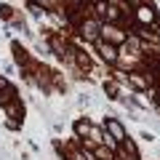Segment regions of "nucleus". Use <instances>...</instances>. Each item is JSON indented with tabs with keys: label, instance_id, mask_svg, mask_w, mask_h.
<instances>
[{
	"label": "nucleus",
	"instance_id": "obj_1",
	"mask_svg": "<svg viewBox=\"0 0 160 160\" xmlns=\"http://www.w3.org/2000/svg\"><path fill=\"white\" fill-rule=\"evenodd\" d=\"M104 128H107V136L112 139V142H118V144L126 142V128H123V123H120V120L107 118V120H104Z\"/></svg>",
	"mask_w": 160,
	"mask_h": 160
},
{
	"label": "nucleus",
	"instance_id": "obj_2",
	"mask_svg": "<svg viewBox=\"0 0 160 160\" xmlns=\"http://www.w3.org/2000/svg\"><path fill=\"white\" fill-rule=\"evenodd\" d=\"M99 32H102V27H99L96 19H86V22L80 24V35H83L86 40H96Z\"/></svg>",
	"mask_w": 160,
	"mask_h": 160
},
{
	"label": "nucleus",
	"instance_id": "obj_3",
	"mask_svg": "<svg viewBox=\"0 0 160 160\" xmlns=\"http://www.w3.org/2000/svg\"><path fill=\"white\" fill-rule=\"evenodd\" d=\"M96 48H99V53H102V59L104 62H118V48L112 46V43H107V40H99L96 43Z\"/></svg>",
	"mask_w": 160,
	"mask_h": 160
},
{
	"label": "nucleus",
	"instance_id": "obj_4",
	"mask_svg": "<svg viewBox=\"0 0 160 160\" xmlns=\"http://www.w3.org/2000/svg\"><path fill=\"white\" fill-rule=\"evenodd\" d=\"M102 35L107 38V43H112V46H115V43H120V40H126V35L120 32L115 24H107V27H102Z\"/></svg>",
	"mask_w": 160,
	"mask_h": 160
},
{
	"label": "nucleus",
	"instance_id": "obj_5",
	"mask_svg": "<svg viewBox=\"0 0 160 160\" xmlns=\"http://www.w3.org/2000/svg\"><path fill=\"white\" fill-rule=\"evenodd\" d=\"M136 19H139L142 24H152L155 19H158V13H155L152 6H139V8H136Z\"/></svg>",
	"mask_w": 160,
	"mask_h": 160
},
{
	"label": "nucleus",
	"instance_id": "obj_6",
	"mask_svg": "<svg viewBox=\"0 0 160 160\" xmlns=\"http://www.w3.org/2000/svg\"><path fill=\"white\" fill-rule=\"evenodd\" d=\"M51 48H53V51H56V56H69V51H67V46H64V43H62V40H59V38H53L51 40Z\"/></svg>",
	"mask_w": 160,
	"mask_h": 160
},
{
	"label": "nucleus",
	"instance_id": "obj_7",
	"mask_svg": "<svg viewBox=\"0 0 160 160\" xmlns=\"http://www.w3.org/2000/svg\"><path fill=\"white\" fill-rule=\"evenodd\" d=\"M88 131H91V123H86V120H78L75 123V133L78 136H88Z\"/></svg>",
	"mask_w": 160,
	"mask_h": 160
},
{
	"label": "nucleus",
	"instance_id": "obj_8",
	"mask_svg": "<svg viewBox=\"0 0 160 160\" xmlns=\"http://www.w3.org/2000/svg\"><path fill=\"white\" fill-rule=\"evenodd\" d=\"M93 155H96L99 160H112V152H109V149H104V147H96V149H93Z\"/></svg>",
	"mask_w": 160,
	"mask_h": 160
},
{
	"label": "nucleus",
	"instance_id": "obj_9",
	"mask_svg": "<svg viewBox=\"0 0 160 160\" xmlns=\"http://www.w3.org/2000/svg\"><path fill=\"white\" fill-rule=\"evenodd\" d=\"M131 83H133L136 88H147V86H149V83H147L144 78H139V72H133V75H131Z\"/></svg>",
	"mask_w": 160,
	"mask_h": 160
},
{
	"label": "nucleus",
	"instance_id": "obj_10",
	"mask_svg": "<svg viewBox=\"0 0 160 160\" xmlns=\"http://www.w3.org/2000/svg\"><path fill=\"white\" fill-rule=\"evenodd\" d=\"M88 136H91L93 142H102V139H104V136H102V131H99V128H93V126H91V131H88Z\"/></svg>",
	"mask_w": 160,
	"mask_h": 160
},
{
	"label": "nucleus",
	"instance_id": "obj_11",
	"mask_svg": "<svg viewBox=\"0 0 160 160\" xmlns=\"http://www.w3.org/2000/svg\"><path fill=\"white\" fill-rule=\"evenodd\" d=\"M8 115H13V118H19V104H16V102H11V104H8Z\"/></svg>",
	"mask_w": 160,
	"mask_h": 160
},
{
	"label": "nucleus",
	"instance_id": "obj_12",
	"mask_svg": "<svg viewBox=\"0 0 160 160\" xmlns=\"http://www.w3.org/2000/svg\"><path fill=\"white\" fill-rule=\"evenodd\" d=\"M67 158H69V160H88V155H83V152H69Z\"/></svg>",
	"mask_w": 160,
	"mask_h": 160
},
{
	"label": "nucleus",
	"instance_id": "obj_13",
	"mask_svg": "<svg viewBox=\"0 0 160 160\" xmlns=\"http://www.w3.org/2000/svg\"><path fill=\"white\" fill-rule=\"evenodd\" d=\"M0 16H3V19H11V8H8V6H0Z\"/></svg>",
	"mask_w": 160,
	"mask_h": 160
},
{
	"label": "nucleus",
	"instance_id": "obj_14",
	"mask_svg": "<svg viewBox=\"0 0 160 160\" xmlns=\"http://www.w3.org/2000/svg\"><path fill=\"white\" fill-rule=\"evenodd\" d=\"M8 86V83H6V80H3V78H0V88H6Z\"/></svg>",
	"mask_w": 160,
	"mask_h": 160
}]
</instances>
